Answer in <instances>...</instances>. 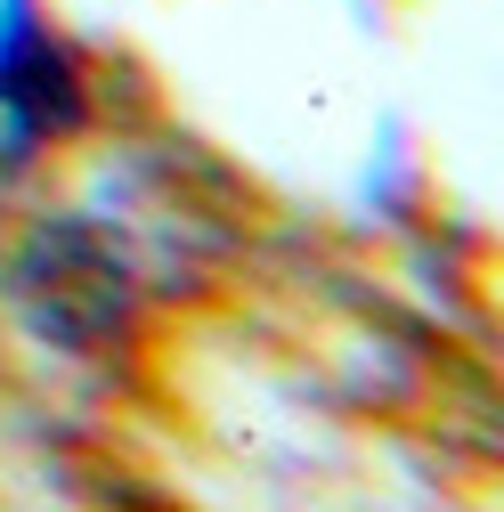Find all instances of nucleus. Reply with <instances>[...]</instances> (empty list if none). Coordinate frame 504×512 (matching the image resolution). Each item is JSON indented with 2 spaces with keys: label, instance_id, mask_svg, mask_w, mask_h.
I'll use <instances>...</instances> for the list:
<instances>
[{
  "label": "nucleus",
  "instance_id": "nucleus-1",
  "mask_svg": "<svg viewBox=\"0 0 504 512\" xmlns=\"http://www.w3.org/2000/svg\"><path fill=\"white\" fill-rule=\"evenodd\" d=\"M9 301L17 317L57 342V350H98L122 334V309H131V277H122L114 244H98L82 220H41L25 236V252L9 261Z\"/></svg>",
  "mask_w": 504,
  "mask_h": 512
},
{
  "label": "nucleus",
  "instance_id": "nucleus-2",
  "mask_svg": "<svg viewBox=\"0 0 504 512\" xmlns=\"http://www.w3.org/2000/svg\"><path fill=\"white\" fill-rule=\"evenodd\" d=\"M0 122H9V147H49L90 122L82 66L33 0H0Z\"/></svg>",
  "mask_w": 504,
  "mask_h": 512
}]
</instances>
